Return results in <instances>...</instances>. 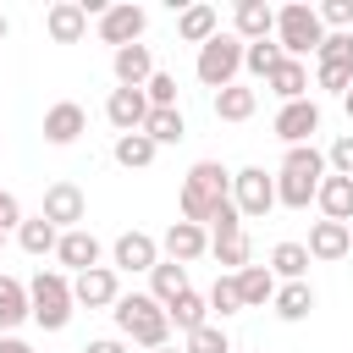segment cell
<instances>
[{
  "mask_svg": "<svg viewBox=\"0 0 353 353\" xmlns=\"http://www.w3.org/2000/svg\"><path fill=\"white\" fill-rule=\"evenodd\" d=\"M226 199H232V171H226L221 160H193V165H188V176H182L176 215L210 232V221H215V210H221Z\"/></svg>",
  "mask_w": 353,
  "mask_h": 353,
  "instance_id": "6da1fadb",
  "label": "cell"
},
{
  "mask_svg": "<svg viewBox=\"0 0 353 353\" xmlns=\"http://www.w3.org/2000/svg\"><path fill=\"white\" fill-rule=\"evenodd\" d=\"M320 182H325V149L298 143V149L281 154V171H276V204H281V210H309L314 193H320Z\"/></svg>",
  "mask_w": 353,
  "mask_h": 353,
  "instance_id": "7a4b0ae2",
  "label": "cell"
},
{
  "mask_svg": "<svg viewBox=\"0 0 353 353\" xmlns=\"http://www.w3.org/2000/svg\"><path fill=\"white\" fill-rule=\"evenodd\" d=\"M110 320H116V336L121 342H138V347H165L171 342V320H165V309L149 298V292H121L116 303H110Z\"/></svg>",
  "mask_w": 353,
  "mask_h": 353,
  "instance_id": "3957f363",
  "label": "cell"
},
{
  "mask_svg": "<svg viewBox=\"0 0 353 353\" xmlns=\"http://www.w3.org/2000/svg\"><path fill=\"white\" fill-rule=\"evenodd\" d=\"M72 314H77V303H72V276H66V270H39V276L28 281V320H33L39 331H66Z\"/></svg>",
  "mask_w": 353,
  "mask_h": 353,
  "instance_id": "277c9868",
  "label": "cell"
},
{
  "mask_svg": "<svg viewBox=\"0 0 353 353\" xmlns=\"http://www.w3.org/2000/svg\"><path fill=\"white\" fill-rule=\"evenodd\" d=\"M270 39L281 44V55H287V61H303V55H314V50H320L325 28H320V17H314V6H309V0H287V6H276V33H270Z\"/></svg>",
  "mask_w": 353,
  "mask_h": 353,
  "instance_id": "5b68a950",
  "label": "cell"
},
{
  "mask_svg": "<svg viewBox=\"0 0 353 353\" xmlns=\"http://www.w3.org/2000/svg\"><path fill=\"white\" fill-rule=\"evenodd\" d=\"M237 72H243V39L237 33H215L210 44H199V61H193V77L204 83V88H232L237 83Z\"/></svg>",
  "mask_w": 353,
  "mask_h": 353,
  "instance_id": "8992f818",
  "label": "cell"
},
{
  "mask_svg": "<svg viewBox=\"0 0 353 353\" xmlns=\"http://www.w3.org/2000/svg\"><path fill=\"white\" fill-rule=\"evenodd\" d=\"M232 210H237L243 221H265V215L276 210V176H270L265 165L232 171Z\"/></svg>",
  "mask_w": 353,
  "mask_h": 353,
  "instance_id": "52a82bcc",
  "label": "cell"
},
{
  "mask_svg": "<svg viewBox=\"0 0 353 353\" xmlns=\"http://www.w3.org/2000/svg\"><path fill=\"white\" fill-rule=\"evenodd\" d=\"M39 215H44L55 232H77V226L88 221V199H83V188H77V182H50V188H44Z\"/></svg>",
  "mask_w": 353,
  "mask_h": 353,
  "instance_id": "ba28073f",
  "label": "cell"
},
{
  "mask_svg": "<svg viewBox=\"0 0 353 353\" xmlns=\"http://www.w3.org/2000/svg\"><path fill=\"white\" fill-rule=\"evenodd\" d=\"M143 28H149V11L132 6V0H116V6H105V17H99V44H110V50L143 44Z\"/></svg>",
  "mask_w": 353,
  "mask_h": 353,
  "instance_id": "9c48e42d",
  "label": "cell"
},
{
  "mask_svg": "<svg viewBox=\"0 0 353 353\" xmlns=\"http://www.w3.org/2000/svg\"><path fill=\"white\" fill-rule=\"evenodd\" d=\"M160 265V237H149V232H121L116 243H110V270L121 276H149Z\"/></svg>",
  "mask_w": 353,
  "mask_h": 353,
  "instance_id": "30bf717a",
  "label": "cell"
},
{
  "mask_svg": "<svg viewBox=\"0 0 353 353\" xmlns=\"http://www.w3.org/2000/svg\"><path fill=\"white\" fill-rule=\"evenodd\" d=\"M94 265H105V243H99L88 226H77V232H61V243H55V270H66V276H83V270H94Z\"/></svg>",
  "mask_w": 353,
  "mask_h": 353,
  "instance_id": "8fae6325",
  "label": "cell"
},
{
  "mask_svg": "<svg viewBox=\"0 0 353 353\" xmlns=\"http://www.w3.org/2000/svg\"><path fill=\"white\" fill-rule=\"evenodd\" d=\"M270 132H276L287 149L314 143V132H320V105H314V99H292V105H281L276 121H270Z\"/></svg>",
  "mask_w": 353,
  "mask_h": 353,
  "instance_id": "7c38bea8",
  "label": "cell"
},
{
  "mask_svg": "<svg viewBox=\"0 0 353 353\" xmlns=\"http://www.w3.org/2000/svg\"><path fill=\"white\" fill-rule=\"evenodd\" d=\"M116 298H121V276L110 265H94L83 276H72V303L77 309H110Z\"/></svg>",
  "mask_w": 353,
  "mask_h": 353,
  "instance_id": "4fadbf2b",
  "label": "cell"
},
{
  "mask_svg": "<svg viewBox=\"0 0 353 353\" xmlns=\"http://www.w3.org/2000/svg\"><path fill=\"white\" fill-rule=\"evenodd\" d=\"M83 132H88V110H83L77 99H55V105L44 110V143H55V149H72Z\"/></svg>",
  "mask_w": 353,
  "mask_h": 353,
  "instance_id": "5bb4252c",
  "label": "cell"
},
{
  "mask_svg": "<svg viewBox=\"0 0 353 353\" xmlns=\"http://www.w3.org/2000/svg\"><path fill=\"white\" fill-rule=\"evenodd\" d=\"M303 248H309V259L336 265V259H347V254H353V226H342V221H314Z\"/></svg>",
  "mask_w": 353,
  "mask_h": 353,
  "instance_id": "9a60e30c",
  "label": "cell"
},
{
  "mask_svg": "<svg viewBox=\"0 0 353 353\" xmlns=\"http://www.w3.org/2000/svg\"><path fill=\"white\" fill-rule=\"evenodd\" d=\"M232 33H237L243 44L270 39V33H276V6H265V0H237V6H232Z\"/></svg>",
  "mask_w": 353,
  "mask_h": 353,
  "instance_id": "2e32d148",
  "label": "cell"
},
{
  "mask_svg": "<svg viewBox=\"0 0 353 353\" xmlns=\"http://www.w3.org/2000/svg\"><path fill=\"white\" fill-rule=\"evenodd\" d=\"M110 72H116V88H143V83L154 77L149 44H121V50H110Z\"/></svg>",
  "mask_w": 353,
  "mask_h": 353,
  "instance_id": "e0dca14e",
  "label": "cell"
},
{
  "mask_svg": "<svg viewBox=\"0 0 353 353\" xmlns=\"http://www.w3.org/2000/svg\"><path fill=\"white\" fill-rule=\"evenodd\" d=\"M143 116H149L143 88H110V99H105V121L116 127V138H121V132H138Z\"/></svg>",
  "mask_w": 353,
  "mask_h": 353,
  "instance_id": "ac0fdd59",
  "label": "cell"
},
{
  "mask_svg": "<svg viewBox=\"0 0 353 353\" xmlns=\"http://www.w3.org/2000/svg\"><path fill=\"white\" fill-rule=\"evenodd\" d=\"M160 248H165V259L193 265L199 254H210V232H204V226H193V221H171V226H165V237H160Z\"/></svg>",
  "mask_w": 353,
  "mask_h": 353,
  "instance_id": "d6986e66",
  "label": "cell"
},
{
  "mask_svg": "<svg viewBox=\"0 0 353 353\" xmlns=\"http://www.w3.org/2000/svg\"><path fill=\"white\" fill-rule=\"evenodd\" d=\"M314 210H320V221L353 226V176H331V171H325V182H320V193H314Z\"/></svg>",
  "mask_w": 353,
  "mask_h": 353,
  "instance_id": "ffe728a7",
  "label": "cell"
},
{
  "mask_svg": "<svg viewBox=\"0 0 353 353\" xmlns=\"http://www.w3.org/2000/svg\"><path fill=\"white\" fill-rule=\"evenodd\" d=\"M215 33H221V11H215V6L193 0V6L176 11V39H182V44H210Z\"/></svg>",
  "mask_w": 353,
  "mask_h": 353,
  "instance_id": "44dd1931",
  "label": "cell"
},
{
  "mask_svg": "<svg viewBox=\"0 0 353 353\" xmlns=\"http://www.w3.org/2000/svg\"><path fill=\"white\" fill-rule=\"evenodd\" d=\"M314 287L309 281H276V298H270V309H276V320H287V325H298V320H309L314 314Z\"/></svg>",
  "mask_w": 353,
  "mask_h": 353,
  "instance_id": "7402d4cb",
  "label": "cell"
},
{
  "mask_svg": "<svg viewBox=\"0 0 353 353\" xmlns=\"http://www.w3.org/2000/svg\"><path fill=\"white\" fill-rule=\"evenodd\" d=\"M44 33H50L55 44H77V39L88 33V17H83V6H77V0H55V6L44 11Z\"/></svg>",
  "mask_w": 353,
  "mask_h": 353,
  "instance_id": "603a6c76",
  "label": "cell"
},
{
  "mask_svg": "<svg viewBox=\"0 0 353 353\" xmlns=\"http://www.w3.org/2000/svg\"><path fill=\"white\" fill-rule=\"evenodd\" d=\"M210 110H215V121H248V116L259 110V88L232 83V88H221V94L210 99Z\"/></svg>",
  "mask_w": 353,
  "mask_h": 353,
  "instance_id": "cb8c5ba5",
  "label": "cell"
},
{
  "mask_svg": "<svg viewBox=\"0 0 353 353\" xmlns=\"http://www.w3.org/2000/svg\"><path fill=\"white\" fill-rule=\"evenodd\" d=\"M232 281H237V298H243V309H265V303L276 298V276H270V265H243Z\"/></svg>",
  "mask_w": 353,
  "mask_h": 353,
  "instance_id": "d4e9b609",
  "label": "cell"
},
{
  "mask_svg": "<svg viewBox=\"0 0 353 353\" xmlns=\"http://www.w3.org/2000/svg\"><path fill=\"white\" fill-rule=\"evenodd\" d=\"M22 320H28V281L0 270V336H17Z\"/></svg>",
  "mask_w": 353,
  "mask_h": 353,
  "instance_id": "484cf974",
  "label": "cell"
},
{
  "mask_svg": "<svg viewBox=\"0 0 353 353\" xmlns=\"http://www.w3.org/2000/svg\"><path fill=\"white\" fill-rule=\"evenodd\" d=\"M265 88H270L281 105H292V99H309V66H303V61H281V66L265 77Z\"/></svg>",
  "mask_w": 353,
  "mask_h": 353,
  "instance_id": "4316f807",
  "label": "cell"
},
{
  "mask_svg": "<svg viewBox=\"0 0 353 353\" xmlns=\"http://www.w3.org/2000/svg\"><path fill=\"white\" fill-rule=\"evenodd\" d=\"M309 265H314V259H309V248H303V243H292V237L270 248V276H276V281H309Z\"/></svg>",
  "mask_w": 353,
  "mask_h": 353,
  "instance_id": "83f0119b",
  "label": "cell"
},
{
  "mask_svg": "<svg viewBox=\"0 0 353 353\" xmlns=\"http://www.w3.org/2000/svg\"><path fill=\"white\" fill-rule=\"evenodd\" d=\"M188 292V265H176V259H160L154 270H149V298L165 309V303H176Z\"/></svg>",
  "mask_w": 353,
  "mask_h": 353,
  "instance_id": "f1b7e54d",
  "label": "cell"
},
{
  "mask_svg": "<svg viewBox=\"0 0 353 353\" xmlns=\"http://www.w3.org/2000/svg\"><path fill=\"white\" fill-rule=\"evenodd\" d=\"M138 132H143L154 149H165V143H182V138H188V116H182V110H149Z\"/></svg>",
  "mask_w": 353,
  "mask_h": 353,
  "instance_id": "f546056e",
  "label": "cell"
},
{
  "mask_svg": "<svg viewBox=\"0 0 353 353\" xmlns=\"http://www.w3.org/2000/svg\"><path fill=\"white\" fill-rule=\"evenodd\" d=\"M55 243H61V232H55L44 215H22V226H17V248H22V254L44 259V254H55Z\"/></svg>",
  "mask_w": 353,
  "mask_h": 353,
  "instance_id": "4dcf8cb0",
  "label": "cell"
},
{
  "mask_svg": "<svg viewBox=\"0 0 353 353\" xmlns=\"http://www.w3.org/2000/svg\"><path fill=\"white\" fill-rule=\"evenodd\" d=\"M165 320H171V331H182V336H188V331H199V325H210V303H204V292H193V287H188L176 303H165Z\"/></svg>",
  "mask_w": 353,
  "mask_h": 353,
  "instance_id": "1f68e13d",
  "label": "cell"
},
{
  "mask_svg": "<svg viewBox=\"0 0 353 353\" xmlns=\"http://www.w3.org/2000/svg\"><path fill=\"white\" fill-rule=\"evenodd\" d=\"M110 154H116V165H121V171H149L160 149H154L143 132H121V138L110 143Z\"/></svg>",
  "mask_w": 353,
  "mask_h": 353,
  "instance_id": "d6a6232c",
  "label": "cell"
},
{
  "mask_svg": "<svg viewBox=\"0 0 353 353\" xmlns=\"http://www.w3.org/2000/svg\"><path fill=\"white\" fill-rule=\"evenodd\" d=\"M210 254L226 265V276H237L243 265H254V243H248V232H232V237H210Z\"/></svg>",
  "mask_w": 353,
  "mask_h": 353,
  "instance_id": "836d02e7",
  "label": "cell"
},
{
  "mask_svg": "<svg viewBox=\"0 0 353 353\" xmlns=\"http://www.w3.org/2000/svg\"><path fill=\"white\" fill-rule=\"evenodd\" d=\"M281 61H287V55H281V44H276V39L243 44V72H248V77H270V72H276Z\"/></svg>",
  "mask_w": 353,
  "mask_h": 353,
  "instance_id": "e575fe53",
  "label": "cell"
},
{
  "mask_svg": "<svg viewBox=\"0 0 353 353\" xmlns=\"http://www.w3.org/2000/svg\"><path fill=\"white\" fill-rule=\"evenodd\" d=\"M204 303H210V320H232V314H243V298H237V281L221 270L215 276V287L204 292Z\"/></svg>",
  "mask_w": 353,
  "mask_h": 353,
  "instance_id": "d590c367",
  "label": "cell"
},
{
  "mask_svg": "<svg viewBox=\"0 0 353 353\" xmlns=\"http://www.w3.org/2000/svg\"><path fill=\"white\" fill-rule=\"evenodd\" d=\"M182 353H232V336H226L221 320H210V325H199V331L182 336Z\"/></svg>",
  "mask_w": 353,
  "mask_h": 353,
  "instance_id": "8d00e7d4",
  "label": "cell"
},
{
  "mask_svg": "<svg viewBox=\"0 0 353 353\" xmlns=\"http://www.w3.org/2000/svg\"><path fill=\"white\" fill-rule=\"evenodd\" d=\"M143 99H149V110H176V77L154 66V77L143 83Z\"/></svg>",
  "mask_w": 353,
  "mask_h": 353,
  "instance_id": "74e56055",
  "label": "cell"
},
{
  "mask_svg": "<svg viewBox=\"0 0 353 353\" xmlns=\"http://www.w3.org/2000/svg\"><path fill=\"white\" fill-rule=\"evenodd\" d=\"M314 17L325 33H353V0H325V6H314Z\"/></svg>",
  "mask_w": 353,
  "mask_h": 353,
  "instance_id": "f35d334b",
  "label": "cell"
},
{
  "mask_svg": "<svg viewBox=\"0 0 353 353\" xmlns=\"http://www.w3.org/2000/svg\"><path fill=\"white\" fill-rule=\"evenodd\" d=\"M314 61H325V66H353V33H325L320 50H314Z\"/></svg>",
  "mask_w": 353,
  "mask_h": 353,
  "instance_id": "ab89813d",
  "label": "cell"
},
{
  "mask_svg": "<svg viewBox=\"0 0 353 353\" xmlns=\"http://www.w3.org/2000/svg\"><path fill=\"white\" fill-rule=\"evenodd\" d=\"M314 88L347 94V88H353V66H325V61H314Z\"/></svg>",
  "mask_w": 353,
  "mask_h": 353,
  "instance_id": "60d3db41",
  "label": "cell"
},
{
  "mask_svg": "<svg viewBox=\"0 0 353 353\" xmlns=\"http://www.w3.org/2000/svg\"><path fill=\"white\" fill-rule=\"evenodd\" d=\"M325 171H331V176H353V132L331 138V149H325Z\"/></svg>",
  "mask_w": 353,
  "mask_h": 353,
  "instance_id": "b9f144b4",
  "label": "cell"
},
{
  "mask_svg": "<svg viewBox=\"0 0 353 353\" xmlns=\"http://www.w3.org/2000/svg\"><path fill=\"white\" fill-rule=\"evenodd\" d=\"M232 232H243V215L232 210V199L215 210V221H210V237H232Z\"/></svg>",
  "mask_w": 353,
  "mask_h": 353,
  "instance_id": "7bdbcfd3",
  "label": "cell"
},
{
  "mask_svg": "<svg viewBox=\"0 0 353 353\" xmlns=\"http://www.w3.org/2000/svg\"><path fill=\"white\" fill-rule=\"evenodd\" d=\"M17 226H22V204H17V193L0 188V232H17Z\"/></svg>",
  "mask_w": 353,
  "mask_h": 353,
  "instance_id": "ee69618b",
  "label": "cell"
},
{
  "mask_svg": "<svg viewBox=\"0 0 353 353\" xmlns=\"http://www.w3.org/2000/svg\"><path fill=\"white\" fill-rule=\"evenodd\" d=\"M83 353H132V342H121V336H94Z\"/></svg>",
  "mask_w": 353,
  "mask_h": 353,
  "instance_id": "f6af8a7d",
  "label": "cell"
},
{
  "mask_svg": "<svg viewBox=\"0 0 353 353\" xmlns=\"http://www.w3.org/2000/svg\"><path fill=\"white\" fill-rule=\"evenodd\" d=\"M0 353H39V347L22 342V336H0Z\"/></svg>",
  "mask_w": 353,
  "mask_h": 353,
  "instance_id": "bcb514c9",
  "label": "cell"
},
{
  "mask_svg": "<svg viewBox=\"0 0 353 353\" xmlns=\"http://www.w3.org/2000/svg\"><path fill=\"white\" fill-rule=\"evenodd\" d=\"M342 110H347V121H353V88H347V94H342Z\"/></svg>",
  "mask_w": 353,
  "mask_h": 353,
  "instance_id": "7dc6e473",
  "label": "cell"
},
{
  "mask_svg": "<svg viewBox=\"0 0 353 353\" xmlns=\"http://www.w3.org/2000/svg\"><path fill=\"white\" fill-rule=\"evenodd\" d=\"M154 353H182V347H171V342H165V347H154Z\"/></svg>",
  "mask_w": 353,
  "mask_h": 353,
  "instance_id": "c3c4849f",
  "label": "cell"
},
{
  "mask_svg": "<svg viewBox=\"0 0 353 353\" xmlns=\"http://www.w3.org/2000/svg\"><path fill=\"white\" fill-rule=\"evenodd\" d=\"M6 33H11V22H6V17H0V39H6Z\"/></svg>",
  "mask_w": 353,
  "mask_h": 353,
  "instance_id": "681fc988",
  "label": "cell"
},
{
  "mask_svg": "<svg viewBox=\"0 0 353 353\" xmlns=\"http://www.w3.org/2000/svg\"><path fill=\"white\" fill-rule=\"evenodd\" d=\"M0 254H6V232H0Z\"/></svg>",
  "mask_w": 353,
  "mask_h": 353,
  "instance_id": "f907efd6",
  "label": "cell"
},
{
  "mask_svg": "<svg viewBox=\"0 0 353 353\" xmlns=\"http://www.w3.org/2000/svg\"><path fill=\"white\" fill-rule=\"evenodd\" d=\"M232 353H243V347H232Z\"/></svg>",
  "mask_w": 353,
  "mask_h": 353,
  "instance_id": "816d5d0a",
  "label": "cell"
},
{
  "mask_svg": "<svg viewBox=\"0 0 353 353\" xmlns=\"http://www.w3.org/2000/svg\"><path fill=\"white\" fill-rule=\"evenodd\" d=\"M0 143H6V138H0Z\"/></svg>",
  "mask_w": 353,
  "mask_h": 353,
  "instance_id": "f5cc1de1",
  "label": "cell"
}]
</instances>
